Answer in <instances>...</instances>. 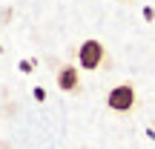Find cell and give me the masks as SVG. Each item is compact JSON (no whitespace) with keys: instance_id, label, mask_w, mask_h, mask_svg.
Here are the masks:
<instances>
[{"instance_id":"6","label":"cell","mask_w":155,"mask_h":149,"mask_svg":"<svg viewBox=\"0 0 155 149\" xmlns=\"http://www.w3.org/2000/svg\"><path fill=\"white\" fill-rule=\"evenodd\" d=\"M32 66H35L32 60H23V63H20V72H32Z\"/></svg>"},{"instance_id":"4","label":"cell","mask_w":155,"mask_h":149,"mask_svg":"<svg viewBox=\"0 0 155 149\" xmlns=\"http://www.w3.org/2000/svg\"><path fill=\"white\" fill-rule=\"evenodd\" d=\"M32 95H35V100H40V103L46 100V89H43V86H35V89H32Z\"/></svg>"},{"instance_id":"3","label":"cell","mask_w":155,"mask_h":149,"mask_svg":"<svg viewBox=\"0 0 155 149\" xmlns=\"http://www.w3.org/2000/svg\"><path fill=\"white\" fill-rule=\"evenodd\" d=\"M55 80H58V89L66 92V95H78V92H81V72H78V66H72V63L58 66Z\"/></svg>"},{"instance_id":"2","label":"cell","mask_w":155,"mask_h":149,"mask_svg":"<svg viewBox=\"0 0 155 149\" xmlns=\"http://www.w3.org/2000/svg\"><path fill=\"white\" fill-rule=\"evenodd\" d=\"M135 103H138V92H135L132 83H118L106 95V106L112 112H132Z\"/></svg>"},{"instance_id":"7","label":"cell","mask_w":155,"mask_h":149,"mask_svg":"<svg viewBox=\"0 0 155 149\" xmlns=\"http://www.w3.org/2000/svg\"><path fill=\"white\" fill-rule=\"evenodd\" d=\"M0 52H3V46H0Z\"/></svg>"},{"instance_id":"1","label":"cell","mask_w":155,"mask_h":149,"mask_svg":"<svg viewBox=\"0 0 155 149\" xmlns=\"http://www.w3.org/2000/svg\"><path fill=\"white\" fill-rule=\"evenodd\" d=\"M106 63H109V57H106V49H104L101 40L86 37L78 46V66H81L83 72H95V69L106 66Z\"/></svg>"},{"instance_id":"5","label":"cell","mask_w":155,"mask_h":149,"mask_svg":"<svg viewBox=\"0 0 155 149\" xmlns=\"http://www.w3.org/2000/svg\"><path fill=\"white\" fill-rule=\"evenodd\" d=\"M144 20H147V23L155 20V9H152V6H144Z\"/></svg>"}]
</instances>
